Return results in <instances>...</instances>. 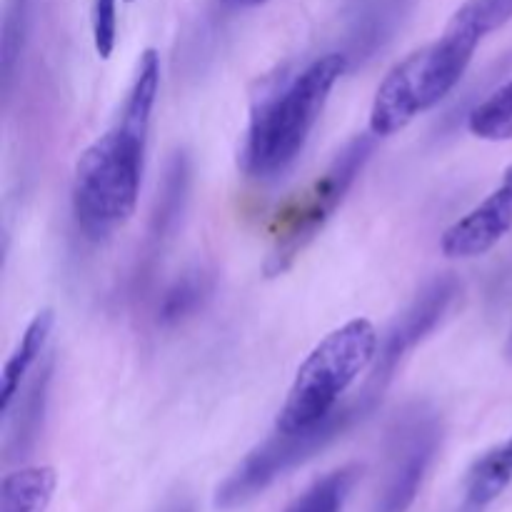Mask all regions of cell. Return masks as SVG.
Wrapping results in <instances>:
<instances>
[{
  "instance_id": "obj_1",
  "label": "cell",
  "mask_w": 512,
  "mask_h": 512,
  "mask_svg": "<svg viewBox=\"0 0 512 512\" xmlns=\"http://www.w3.org/2000/svg\"><path fill=\"white\" fill-rule=\"evenodd\" d=\"M160 90V55L148 48L113 128L83 150L73 175V215L90 240L108 238L138 208L150 118Z\"/></svg>"
},
{
  "instance_id": "obj_2",
  "label": "cell",
  "mask_w": 512,
  "mask_h": 512,
  "mask_svg": "<svg viewBox=\"0 0 512 512\" xmlns=\"http://www.w3.org/2000/svg\"><path fill=\"white\" fill-rule=\"evenodd\" d=\"M510 20L512 0H465L438 40L413 50L385 75L370 108V133L395 135L440 105L473 63L480 43Z\"/></svg>"
},
{
  "instance_id": "obj_3",
  "label": "cell",
  "mask_w": 512,
  "mask_h": 512,
  "mask_svg": "<svg viewBox=\"0 0 512 512\" xmlns=\"http://www.w3.org/2000/svg\"><path fill=\"white\" fill-rule=\"evenodd\" d=\"M350 68V58L325 53L255 103L240 165L250 178H275L303 153L330 93Z\"/></svg>"
},
{
  "instance_id": "obj_4",
  "label": "cell",
  "mask_w": 512,
  "mask_h": 512,
  "mask_svg": "<svg viewBox=\"0 0 512 512\" xmlns=\"http://www.w3.org/2000/svg\"><path fill=\"white\" fill-rule=\"evenodd\" d=\"M380 350V335L365 318L348 320L325 335L305 358L280 408L275 430L298 433L323 423L340 408V398L368 368Z\"/></svg>"
},
{
  "instance_id": "obj_5",
  "label": "cell",
  "mask_w": 512,
  "mask_h": 512,
  "mask_svg": "<svg viewBox=\"0 0 512 512\" xmlns=\"http://www.w3.org/2000/svg\"><path fill=\"white\" fill-rule=\"evenodd\" d=\"M378 398V390L365 388L353 403L338 408L333 415H328L323 423L313 425V428L298 430V433H280V430H275V435H270L253 453H248V458L220 483L218 493H215V508L235 510L243 508L253 498H258L275 480L283 478L285 473H290L298 465H303L313 455H318L320 450L328 448L343 433H348L358 420H363L373 410Z\"/></svg>"
},
{
  "instance_id": "obj_6",
  "label": "cell",
  "mask_w": 512,
  "mask_h": 512,
  "mask_svg": "<svg viewBox=\"0 0 512 512\" xmlns=\"http://www.w3.org/2000/svg\"><path fill=\"white\" fill-rule=\"evenodd\" d=\"M375 150V135H355L348 145L330 163V168L318 180L308 185L298 198L290 200L278 213L273 225V243L265 255L263 273L268 278L283 275L293 268L305 248L320 235L328 225L335 210L350 193L358 175L363 173L365 163Z\"/></svg>"
},
{
  "instance_id": "obj_7",
  "label": "cell",
  "mask_w": 512,
  "mask_h": 512,
  "mask_svg": "<svg viewBox=\"0 0 512 512\" xmlns=\"http://www.w3.org/2000/svg\"><path fill=\"white\" fill-rule=\"evenodd\" d=\"M443 425L428 405H410L395 418L388 438V470L370 512H408L438 453Z\"/></svg>"
},
{
  "instance_id": "obj_8",
  "label": "cell",
  "mask_w": 512,
  "mask_h": 512,
  "mask_svg": "<svg viewBox=\"0 0 512 512\" xmlns=\"http://www.w3.org/2000/svg\"><path fill=\"white\" fill-rule=\"evenodd\" d=\"M460 283L453 275H443V278H435L433 283H428L423 288V293L408 305L403 315L390 325L388 335L380 343L378 358H375L373 373H370L368 388L378 390L383 395V390L388 388L390 378L395 375L398 365L403 363L405 355L410 350L418 348L430 333L440 325V320L445 318V313L450 310L453 300L458 298Z\"/></svg>"
},
{
  "instance_id": "obj_9",
  "label": "cell",
  "mask_w": 512,
  "mask_h": 512,
  "mask_svg": "<svg viewBox=\"0 0 512 512\" xmlns=\"http://www.w3.org/2000/svg\"><path fill=\"white\" fill-rule=\"evenodd\" d=\"M512 230V165L505 170L498 188L475 205L470 213L455 220L440 238L445 258L470 260L490 253Z\"/></svg>"
},
{
  "instance_id": "obj_10",
  "label": "cell",
  "mask_w": 512,
  "mask_h": 512,
  "mask_svg": "<svg viewBox=\"0 0 512 512\" xmlns=\"http://www.w3.org/2000/svg\"><path fill=\"white\" fill-rule=\"evenodd\" d=\"M415 0H348L345 23H348V40L343 53L350 58V65L373 58L380 48H385L395 30L403 25Z\"/></svg>"
},
{
  "instance_id": "obj_11",
  "label": "cell",
  "mask_w": 512,
  "mask_h": 512,
  "mask_svg": "<svg viewBox=\"0 0 512 512\" xmlns=\"http://www.w3.org/2000/svg\"><path fill=\"white\" fill-rule=\"evenodd\" d=\"M190 195V160L185 153H175L165 168L163 183H160L158 198H155L153 215L148 223V240H145L143 270H150L163 253L165 243L178 230L180 218L185 213Z\"/></svg>"
},
{
  "instance_id": "obj_12",
  "label": "cell",
  "mask_w": 512,
  "mask_h": 512,
  "mask_svg": "<svg viewBox=\"0 0 512 512\" xmlns=\"http://www.w3.org/2000/svg\"><path fill=\"white\" fill-rule=\"evenodd\" d=\"M53 375V360H48L40 373H35L33 383L18 395L13 408L5 413V460H18L30 453L43 425L45 403H48V385Z\"/></svg>"
},
{
  "instance_id": "obj_13",
  "label": "cell",
  "mask_w": 512,
  "mask_h": 512,
  "mask_svg": "<svg viewBox=\"0 0 512 512\" xmlns=\"http://www.w3.org/2000/svg\"><path fill=\"white\" fill-rule=\"evenodd\" d=\"M55 325V313L50 308H43L40 313H35V318L30 320L25 333L20 335V343L15 345L13 355L8 358L3 368V415L13 408L15 398L23 390L25 378L30 375V370L38 365L40 355L45 353V345H48L50 333H53Z\"/></svg>"
},
{
  "instance_id": "obj_14",
  "label": "cell",
  "mask_w": 512,
  "mask_h": 512,
  "mask_svg": "<svg viewBox=\"0 0 512 512\" xmlns=\"http://www.w3.org/2000/svg\"><path fill=\"white\" fill-rule=\"evenodd\" d=\"M215 293V275L205 268H193L175 278L160 295L155 320L163 328H175L205 308Z\"/></svg>"
},
{
  "instance_id": "obj_15",
  "label": "cell",
  "mask_w": 512,
  "mask_h": 512,
  "mask_svg": "<svg viewBox=\"0 0 512 512\" xmlns=\"http://www.w3.org/2000/svg\"><path fill=\"white\" fill-rule=\"evenodd\" d=\"M512 483V435L480 455L465 480V498L470 508H485L508 490Z\"/></svg>"
},
{
  "instance_id": "obj_16",
  "label": "cell",
  "mask_w": 512,
  "mask_h": 512,
  "mask_svg": "<svg viewBox=\"0 0 512 512\" xmlns=\"http://www.w3.org/2000/svg\"><path fill=\"white\" fill-rule=\"evenodd\" d=\"M55 493V470L20 468L8 473L0 485V512H45Z\"/></svg>"
},
{
  "instance_id": "obj_17",
  "label": "cell",
  "mask_w": 512,
  "mask_h": 512,
  "mask_svg": "<svg viewBox=\"0 0 512 512\" xmlns=\"http://www.w3.org/2000/svg\"><path fill=\"white\" fill-rule=\"evenodd\" d=\"M30 13H33V0H5L3 33H0V73H3L5 93L13 85L15 68H18L20 53L25 48V38H28L30 30Z\"/></svg>"
},
{
  "instance_id": "obj_18",
  "label": "cell",
  "mask_w": 512,
  "mask_h": 512,
  "mask_svg": "<svg viewBox=\"0 0 512 512\" xmlns=\"http://www.w3.org/2000/svg\"><path fill=\"white\" fill-rule=\"evenodd\" d=\"M358 475L360 470L355 465L325 475L318 483L310 485L285 512H343L345 500H348Z\"/></svg>"
},
{
  "instance_id": "obj_19",
  "label": "cell",
  "mask_w": 512,
  "mask_h": 512,
  "mask_svg": "<svg viewBox=\"0 0 512 512\" xmlns=\"http://www.w3.org/2000/svg\"><path fill=\"white\" fill-rule=\"evenodd\" d=\"M468 128L475 138L490 140V143L512 140V80L470 113Z\"/></svg>"
},
{
  "instance_id": "obj_20",
  "label": "cell",
  "mask_w": 512,
  "mask_h": 512,
  "mask_svg": "<svg viewBox=\"0 0 512 512\" xmlns=\"http://www.w3.org/2000/svg\"><path fill=\"white\" fill-rule=\"evenodd\" d=\"M118 40V0H93V45L95 53L108 60Z\"/></svg>"
},
{
  "instance_id": "obj_21",
  "label": "cell",
  "mask_w": 512,
  "mask_h": 512,
  "mask_svg": "<svg viewBox=\"0 0 512 512\" xmlns=\"http://www.w3.org/2000/svg\"><path fill=\"white\" fill-rule=\"evenodd\" d=\"M223 3L235 5V8H253V5H263L265 0H223Z\"/></svg>"
},
{
  "instance_id": "obj_22",
  "label": "cell",
  "mask_w": 512,
  "mask_h": 512,
  "mask_svg": "<svg viewBox=\"0 0 512 512\" xmlns=\"http://www.w3.org/2000/svg\"><path fill=\"white\" fill-rule=\"evenodd\" d=\"M165 512H193V508L188 503H175L173 508H168Z\"/></svg>"
},
{
  "instance_id": "obj_23",
  "label": "cell",
  "mask_w": 512,
  "mask_h": 512,
  "mask_svg": "<svg viewBox=\"0 0 512 512\" xmlns=\"http://www.w3.org/2000/svg\"><path fill=\"white\" fill-rule=\"evenodd\" d=\"M505 355H508V360H512V330H510V338H508V345H505Z\"/></svg>"
},
{
  "instance_id": "obj_24",
  "label": "cell",
  "mask_w": 512,
  "mask_h": 512,
  "mask_svg": "<svg viewBox=\"0 0 512 512\" xmlns=\"http://www.w3.org/2000/svg\"><path fill=\"white\" fill-rule=\"evenodd\" d=\"M128 3H133V0H128Z\"/></svg>"
}]
</instances>
